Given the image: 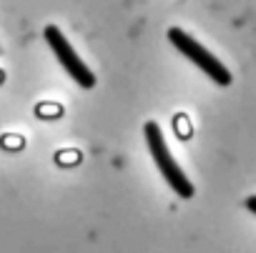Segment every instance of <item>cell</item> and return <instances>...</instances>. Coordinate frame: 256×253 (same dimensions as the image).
<instances>
[{
    "mask_svg": "<svg viewBox=\"0 0 256 253\" xmlns=\"http://www.w3.org/2000/svg\"><path fill=\"white\" fill-rule=\"evenodd\" d=\"M144 138H146V146L151 151V158L156 163V168L161 171L164 181L168 183V188L181 196V198H194V183L188 181V176L184 173V168L178 166V161L174 158L166 138H164V131H161V125L156 120H146L144 125Z\"/></svg>",
    "mask_w": 256,
    "mask_h": 253,
    "instance_id": "1",
    "label": "cell"
},
{
    "mask_svg": "<svg viewBox=\"0 0 256 253\" xmlns=\"http://www.w3.org/2000/svg\"><path fill=\"white\" fill-rule=\"evenodd\" d=\"M168 43H171L184 58H188L196 68H201L216 85H221V88L231 85V70H228L216 55H211L196 38H191L186 30L171 28V30H168Z\"/></svg>",
    "mask_w": 256,
    "mask_h": 253,
    "instance_id": "2",
    "label": "cell"
},
{
    "mask_svg": "<svg viewBox=\"0 0 256 253\" xmlns=\"http://www.w3.org/2000/svg\"><path fill=\"white\" fill-rule=\"evenodd\" d=\"M46 43H48V48L53 50V55L58 58V63L66 68V73L80 85V88H93L96 85V75H93V70L80 60V55L76 53V48L68 43V38L60 33V28H56V25H48L46 28Z\"/></svg>",
    "mask_w": 256,
    "mask_h": 253,
    "instance_id": "3",
    "label": "cell"
}]
</instances>
